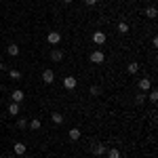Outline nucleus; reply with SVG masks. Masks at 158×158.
Here are the masks:
<instances>
[{
	"mask_svg": "<svg viewBox=\"0 0 158 158\" xmlns=\"http://www.w3.org/2000/svg\"><path fill=\"white\" fill-rule=\"evenodd\" d=\"M27 127H30L32 131H40V127H42V122L38 120V118H34V120H30V122H27Z\"/></svg>",
	"mask_w": 158,
	"mask_h": 158,
	"instance_id": "nucleus-12",
	"label": "nucleus"
},
{
	"mask_svg": "<svg viewBox=\"0 0 158 158\" xmlns=\"http://www.w3.org/2000/svg\"><path fill=\"white\" fill-rule=\"evenodd\" d=\"M127 70H129V74H137L139 72V63H137V61H131V63L127 65Z\"/></svg>",
	"mask_w": 158,
	"mask_h": 158,
	"instance_id": "nucleus-15",
	"label": "nucleus"
},
{
	"mask_svg": "<svg viewBox=\"0 0 158 158\" xmlns=\"http://www.w3.org/2000/svg\"><path fill=\"white\" fill-rule=\"evenodd\" d=\"M42 80H44V85H51V82L55 80V74H53V70H44V72H42Z\"/></svg>",
	"mask_w": 158,
	"mask_h": 158,
	"instance_id": "nucleus-6",
	"label": "nucleus"
},
{
	"mask_svg": "<svg viewBox=\"0 0 158 158\" xmlns=\"http://www.w3.org/2000/svg\"><path fill=\"white\" fill-rule=\"evenodd\" d=\"M63 4H72V0H63Z\"/></svg>",
	"mask_w": 158,
	"mask_h": 158,
	"instance_id": "nucleus-26",
	"label": "nucleus"
},
{
	"mask_svg": "<svg viewBox=\"0 0 158 158\" xmlns=\"http://www.w3.org/2000/svg\"><path fill=\"white\" fill-rule=\"evenodd\" d=\"M103 59H106V55H103L101 51H93V53L89 55V61H91V63H103Z\"/></svg>",
	"mask_w": 158,
	"mask_h": 158,
	"instance_id": "nucleus-1",
	"label": "nucleus"
},
{
	"mask_svg": "<svg viewBox=\"0 0 158 158\" xmlns=\"http://www.w3.org/2000/svg\"><path fill=\"white\" fill-rule=\"evenodd\" d=\"M6 53H9L11 57H17V55H19V47H17V44H9V49H6Z\"/></svg>",
	"mask_w": 158,
	"mask_h": 158,
	"instance_id": "nucleus-16",
	"label": "nucleus"
},
{
	"mask_svg": "<svg viewBox=\"0 0 158 158\" xmlns=\"http://www.w3.org/2000/svg\"><path fill=\"white\" fill-rule=\"evenodd\" d=\"M118 32H120V34H127V32H129V23H127V21H120V23H118Z\"/></svg>",
	"mask_w": 158,
	"mask_h": 158,
	"instance_id": "nucleus-20",
	"label": "nucleus"
},
{
	"mask_svg": "<svg viewBox=\"0 0 158 158\" xmlns=\"http://www.w3.org/2000/svg\"><path fill=\"white\" fill-rule=\"evenodd\" d=\"M106 154H108V158H120V150L118 148H110V150H106Z\"/></svg>",
	"mask_w": 158,
	"mask_h": 158,
	"instance_id": "nucleus-11",
	"label": "nucleus"
},
{
	"mask_svg": "<svg viewBox=\"0 0 158 158\" xmlns=\"http://www.w3.org/2000/svg\"><path fill=\"white\" fill-rule=\"evenodd\" d=\"M9 76H11L13 80H19V78H21V72H19V70H9Z\"/></svg>",
	"mask_w": 158,
	"mask_h": 158,
	"instance_id": "nucleus-21",
	"label": "nucleus"
},
{
	"mask_svg": "<svg viewBox=\"0 0 158 158\" xmlns=\"http://www.w3.org/2000/svg\"><path fill=\"white\" fill-rule=\"evenodd\" d=\"M25 99V93L21 91V89H17V91H13L11 93V101H15V103H21Z\"/></svg>",
	"mask_w": 158,
	"mask_h": 158,
	"instance_id": "nucleus-2",
	"label": "nucleus"
},
{
	"mask_svg": "<svg viewBox=\"0 0 158 158\" xmlns=\"http://www.w3.org/2000/svg\"><path fill=\"white\" fill-rule=\"evenodd\" d=\"M146 101V93H139V95H135V103H143Z\"/></svg>",
	"mask_w": 158,
	"mask_h": 158,
	"instance_id": "nucleus-22",
	"label": "nucleus"
},
{
	"mask_svg": "<svg viewBox=\"0 0 158 158\" xmlns=\"http://www.w3.org/2000/svg\"><path fill=\"white\" fill-rule=\"evenodd\" d=\"M9 114H11V116H17V114H19V103L11 101V103H9Z\"/></svg>",
	"mask_w": 158,
	"mask_h": 158,
	"instance_id": "nucleus-13",
	"label": "nucleus"
},
{
	"mask_svg": "<svg viewBox=\"0 0 158 158\" xmlns=\"http://www.w3.org/2000/svg\"><path fill=\"white\" fill-rule=\"evenodd\" d=\"M106 150H108V148L103 146V143H93V146H91V152H93L95 156H101V154H106Z\"/></svg>",
	"mask_w": 158,
	"mask_h": 158,
	"instance_id": "nucleus-4",
	"label": "nucleus"
},
{
	"mask_svg": "<svg viewBox=\"0 0 158 158\" xmlns=\"http://www.w3.org/2000/svg\"><path fill=\"white\" fill-rule=\"evenodd\" d=\"M93 42H95V44H103V42H106V34H103L101 30H95V32H93Z\"/></svg>",
	"mask_w": 158,
	"mask_h": 158,
	"instance_id": "nucleus-3",
	"label": "nucleus"
},
{
	"mask_svg": "<svg viewBox=\"0 0 158 158\" xmlns=\"http://www.w3.org/2000/svg\"><path fill=\"white\" fill-rule=\"evenodd\" d=\"M139 89H141V93H148V91L152 89V80H150V78H143V80H139Z\"/></svg>",
	"mask_w": 158,
	"mask_h": 158,
	"instance_id": "nucleus-7",
	"label": "nucleus"
},
{
	"mask_svg": "<svg viewBox=\"0 0 158 158\" xmlns=\"http://www.w3.org/2000/svg\"><path fill=\"white\" fill-rule=\"evenodd\" d=\"M89 93H91V95H99V93H101V89H99L97 85H93L91 89H89Z\"/></svg>",
	"mask_w": 158,
	"mask_h": 158,
	"instance_id": "nucleus-23",
	"label": "nucleus"
},
{
	"mask_svg": "<svg viewBox=\"0 0 158 158\" xmlns=\"http://www.w3.org/2000/svg\"><path fill=\"white\" fill-rule=\"evenodd\" d=\"M63 86H65L68 91L76 89V78H74V76H65V78H63Z\"/></svg>",
	"mask_w": 158,
	"mask_h": 158,
	"instance_id": "nucleus-5",
	"label": "nucleus"
},
{
	"mask_svg": "<svg viewBox=\"0 0 158 158\" xmlns=\"http://www.w3.org/2000/svg\"><path fill=\"white\" fill-rule=\"evenodd\" d=\"M47 40H49L51 44H59V42H61V34H59V32H51L49 36H47Z\"/></svg>",
	"mask_w": 158,
	"mask_h": 158,
	"instance_id": "nucleus-8",
	"label": "nucleus"
},
{
	"mask_svg": "<svg viewBox=\"0 0 158 158\" xmlns=\"http://www.w3.org/2000/svg\"><path fill=\"white\" fill-rule=\"evenodd\" d=\"M70 139H72V141H76V139H80V131H78V129H76V127H74V129H70Z\"/></svg>",
	"mask_w": 158,
	"mask_h": 158,
	"instance_id": "nucleus-18",
	"label": "nucleus"
},
{
	"mask_svg": "<svg viewBox=\"0 0 158 158\" xmlns=\"http://www.w3.org/2000/svg\"><path fill=\"white\" fill-rule=\"evenodd\" d=\"M146 97L150 99L152 103H156V101H158V91H156V89H152V91H150V95H146Z\"/></svg>",
	"mask_w": 158,
	"mask_h": 158,
	"instance_id": "nucleus-19",
	"label": "nucleus"
},
{
	"mask_svg": "<svg viewBox=\"0 0 158 158\" xmlns=\"http://www.w3.org/2000/svg\"><path fill=\"white\" fill-rule=\"evenodd\" d=\"M51 120L55 122V124H61V122H63V116H61L59 112H53V114H51Z\"/></svg>",
	"mask_w": 158,
	"mask_h": 158,
	"instance_id": "nucleus-17",
	"label": "nucleus"
},
{
	"mask_svg": "<svg viewBox=\"0 0 158 158\" xmlns=\"http://www.w3.org/2000/svg\"><path fill=\"white\" fill-rule=\"evenodd\" d=\"M13 150H15V154H19V156H23V154H25V150H27V148H25V143H21V141H17V143L13 146Z\"/></svg>",
	"mask_w": 158,
	"mask_h": 158,
	"instance_id": "nucleus-10",
	"label": "nucleus"
},
{
	"mask_svg": "<svg viewBox=\"0 0 158 158\" xmlns=\"http://www.w3.org/2000/svg\"><path fill=\"white\" fill-rule=\"evenodd\" d=\"M85 4H89V6H95V4H97V0H85Z\"/></svg>",
	"mask_w": 158,
	"mask_h": 158,
	"instance_id": "nucleus-25",
	"label": "nucleus"
},
{
	"mask_svg": "<svg viewBox=\"0 0 158 158\" xmlns=\"http://www.w3.org/2000/svg\"><path fill=\"white\" fill-rule=\"evenodd\" d=\"M63 59V51L61 49H53L51 51V61H61Z\"/></svg>",
	"mask_w": 158,
	"mask_h": 158,
	"instance_id": "nucleus-9",
	"label": "nucleus"
},
{
	"mask_svg": "<svg viewBox=\"0 0 158 158\" xmlns=\"http://www.w3.org/2000/svg\"><path fill=\"white\" fill-rule=\"evenodd\" d=\"M156 15H158L156 6H148V9H146V17H148V19H156Z\"/></svg>",
	"mask_w": 158,
	"mask_h": 158,
	"instance_id": "nucleus-14",
	"label": "nucleus"
},
{
	"mask_svg": "<svg viewBox=\"0 0 158 158\" xmlns=\"http://www.w3.org/2000/svg\"><path fill=\"white\" fill-rule=\"evenodd\" d=\"M17 127H19V129H25V127H27V120H25V118H19V120H17Z\"/></svg>",
	"mask_w": 158,
	"mask_h": 158,
	"instance_id": "nucleus-24",
	"label": "nucleus"
}]
</instances>
